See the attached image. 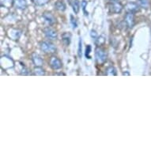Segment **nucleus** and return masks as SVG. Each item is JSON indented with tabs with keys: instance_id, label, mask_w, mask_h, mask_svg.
<instances>
[{
	"instance_id": "2",
	"label": "nucleus",
	"mask_w": 151,
	"mask_h": 151,
	"mask_svg": "<svg viewBox=\"0 0 151 151\" xmlns=\"http://www.w3.org/2000/svg\"><path fill=\"white\" fill-rule=\"evenodd\" d=\"M95 58H96V60L98 64H103L107 60V55L104 52V50L101 47H97L95 50Z\"/></svg>"
},
{
	"instance_id": "4",
	"label": "nucleus",
	"mask_w": 151,
	"mask_h": 151,
	"mask_svg": "<svg viewBox=\"0 0 151 151\" xmlns=\"http://www.w3.org/2000/svg\"><path fill=\"white\" fill-rule=\"evenodd\" d=\"M124 23L127 27L129 29L134 27V23H135V18H134V15L133 13H127L124 17Z\"/></svg>"
},
{
	"instance_id": "10",
	"label": "nucleus",
	"mask_w": 151,
	"mask_h": 151,
	"mask_svg": "<svg viewBox=\"0 0 151 151\" xmlns=\"http://www.w3.org/2000/svg\"><path fill=\"white\" fill-rule=\"evenodd\" d=\"M14 6L17 9L24 10L27 6L26 0H14Z\"/></svg>"
},
{
	"instance_id": "18",
	"label": "nucleus",
	"mask_w": 151,
	"mask_h": 151,
	"mask_svg": "<svg viewBox=\"0 0 151 151\" xmlns=\"http://www.w3.org/2000/svg\"><path fill=\"white\" fill-rule=\"evenodd\" d=\"M138 4L140 7L144 8V9H148L150 7L149 0H138Z\"/></svg>"
},
{
	"instance_id": "19",
	"label": "nucleus",
	"mask_w": 151,
	"mask_h": 151,
	"mask_svg": "<svg viewBox=\"0 0 151 151\" xmlns=\"http://www.w3.org/2000/svg\"><path fill=\"white\" fill-rule=\"evenodd\" d=\"M32 1L37 6H44L48 3V0H32Z\"/></svg>"
},
{
	"instance_id": "15",
	"label": "nucleus",
	"mask_w": 151,
	"mask_h": 151,
	"mask_svg": "<svg viewBox=\"0 0 151 151\" xmlns=\"http://www.w3.org/2000/svg\"><path fill=\"white\" fill-rule=\"evenodd\" d=\"M70 4H71L72 9H73V10H74L75 14H78V13L79 12L80 5L78 0H72Z\"/></svg>"
},
{
	"instance_id": "21",
	"label": "nucleus",
	"mask_w": 151,
	"mask_h": 151,
	"mask_svg": "<svg viewBox=\"0 0 151 151\" xmlns=\"http://www.w3.org/2000/svg\"><path fill=\"white\" fill-rule=\"evenodd\" d=\"M90 52H91V46L88 45V46H86V56L87 59H90V55H89Z\"/></svg>"
},
{
	"instance_id": "14",
	"label": "nucleus",
	"mask_w": 151,
	"mask_h": 151,
	"mask_svg": "<svg viewBox=\"0 0 151 151\" xmlns=\"http://www.w3.org/2000/svg\"><path fill=\"white\" fill-rule=\"evenodd\" d=\"M105 74L108 75V76H116L117 73H116V70L114 67H109L106 69V71H105Z\"/></svg>"
},
{
	"instance_id": "22",
	"label": "nucleus",
	"mask_w": 151,
	"mask_h": 151,
	"mask_svg": "<svg viewBox=\"0 0 151 151\" xmlns=\"http://www.w3.org/2000/svg\"><path fill=\"white\" fill-rule=\"evenodd\" d=\"M78 56L81 57L82 56V40L80 39L79 43H78Z\"/></svg>"
},
{
	"instance_id": "26",
	"label": "nucleus",
	"mask_w": 151,
	"mask_h": 151,
	"mask_svg": "<svg viewBox=\"0 0 151 151\" xmlns=\"http://www.w3.org/2000/svg\"><path fill=\"white\" fill-rule=\"evenodd\" d=\"M110 1H118V0H110Z\"/></svg>"
},
{
	"instance_id": "17",
	"label": "nucleus",
	"mask_w": 151,
	"mask_h": 151,
	"mask_svg": "<svg viewBox=\"0 0 151 151\" xmlns=\"http://www.w3.org/2000/svg\"><path fill=\"white\" fill-rule=\"evenodd\" d=\"M33 75H37V76H43L45 75V70L42 69L41 67H36L33 70Z\"/></svg>"
},
{
	"instance_id": "1",
	"label": "nucleus",
	"mask_w": 151,
	"mask_h": 151,
	"mask_svg": "<svg viewBox=\"0 0 151 151\" xmlns=\"http://www.w3.org/2000/svg\"><path fill=\"white\" fill-rule=\"evenodd\" d=\"M40 49L42 50L45 53L47 54H53L56 52V47L52 43L49 41H43L40 44Z\"/></svg>"
},
{
	"instance_id": "8",
	"label": "nucleus",
	"mask_w": 151,
	"mask_h": 151,
	"mask_svg": "<svg viewBox=\"0 0 151 151\" xmlns=\"http://www.w3.org/2000/svg\"><path fill=\"white\" fill-rule=\"evenodd\" d=\"M32 61L36 67H42L44 64V60L40 55L37 53L32 54Z\"/></svg>"
},
{
	"instance_id": "25",
	"label": "nucleus",
	"mask_w": 151,
	"mask_h": 151,
	"mask_svg": "<svg viewBox=\"0 0 151 151\" xmlns=\"http://www.w3.org/2000/svg\"><path fill=\"white\" fill-rule=\"evenodd\" d=\"M123 75H127V76H129V75H130V73H129V72H124V73H123Z\"/></svg>"
},
{
	"instance_id": "20",
	"label": "nucleus",
	"mask_w": 151,
	"mask_h": 151,
	"mask_svg": "<svg viewBox=\"0 0 151 151\" xmlns=\"http://www.w3.org/2000/svg\"><path fill=\"white\" fill-rule=\"evenodd\" d=\"M70 24H71V26L73 29H76V28L78 27L77 20L74 18V17L73 15H70Z\"/></svg>"
},
{
	"instance_id": "9",
	"label": "nucleus",
	"mask_w": 151,
	"mask_h": 151,
	"mask_svg": "<svg viewBox=\"0 0 151 151\" xmlns=\"http://www.w3.org/2000/svg\"><path fill=\"white\" fill-rule=\"evenodd\" d=\"M43 18L45 19V21L47 24L49 25H53L55 22V18L51 13L45 12L43 14Z\"/></svg>"
},
{
	"instance_id": "13",
	"label": "nucleus",
	"mask_w": 151,
	"mask_h": 151,
	"mask_svg": "<svg viewBox=\"0 0 151 151\" xmlns=\"http://www.w3.org/2000/svg\"><path fill=\"white\" fill-rule=\"evenodd\" d=\"M55 8L59 11H65L67 9V6L63 1H57L55 3Z\"/></svg>"
},
{
	"instance_id": "24",
	"label": "nucleus",
	"mask_w": 151,
	"mask_h": 151,
	"mask_svg": "<svg viewBox=\"0 0 151 151\" xmlns=\"http://www.w3.org/2000/svg\"><path fill=\"white\" fill-rule=\"evenodd\" d=\"M90 35H91V37H93V39H97V37H97V32H96V31H94V30H92Z\"/></svg>"
},
{
	"instance_id": "12",
	"label": "nucleus",
	"mask_w": 151,
	"mask_h": 151,
	"mask_svg": "<svg viewBox=\"0 0 151 151\" xmlns=\"http://www.w3.org/2000/svg\"><path fill=\"white\" fill-rule=\"evenodd\" d=\"M70 40H71V35L68 33V32H64L62 35V40L63 44L66 46H68L70 43Z\"/></svg>"
},
{
	"instance_id": "7",
	"label": "nucleus",
	"mask_w": 151,
	"mask_h": 151,
	"mask_svg": "<svg viewBox=\"0 0 151 151\" xmlns=\"http://www.w3.org/2000/svg\"><path fill=\"white\" fill-rule=\"evenodd\" d=\"M139 5L138 3H133V2H130V3H127L125 6V9H126L127 12L130 13H134L138 12L139 10Z\"/></svg>"
},
{
	"instance_id": "23",
	"label": "nucleus",
	"mask_w": 151,
	"mask_h": 151,
	"mask_svg": "<svg viewBox=\"0 0 151 151\" xmlns=\"http://www.w3.org/2000/svg\"><path fill=\"white\" fill-rule=\"evenodd\" d=\"M87 6V2L86 0H82V9L84 10V13H85V15H88V12L86 11V7Z\"/></svg>"
},
{
	"instance_id": "5",
	"label": "nucleus",
	"mask_w": 151,
	"mask_h": 151,
	"mask_svg": "<svg viewBox=\"0 0 151 151\" xmlns=\"http://www.w3.org/2000/svg\"><path fill=\"white\" fill-rule=\"evenodd\" d=\"M44 33H45V37H47L48 40H55L57 39L58 37V34L56 31L52 28L50 27H47L45 28V29H44Z\"/></svg>"
},
{
	"instance_id": "3",
	"label": "nucleus",
	"mask_w": 151,
	"mask_h": 151,
	"mask_svg": "<svg viewBox=\"0 0 151 151\" xmlns=\"http://www.w3.org/2000/svg\"><path fill=\"white\" fill-rule=\"evenodd\" d=\"M109 8L110 12L113 13V14H119L122 12V10L124 9V6L119 2L112 1V3H110L109 4Z\"/></svg>"
},
{
	"instance_id": "6",
	"label": "nucleus",
	"mask_w": 151,
	"mask_h": 151,
	"mask_svg": "<svg viewBox=\"0 0 151 151\" xmlns=\"http://www.w3.org/2000/svg\"><path fill=\"white\" fill-rule=\"evenodd\" d=\"M49 65L52 69L59 70L62 67L63 63L62 62H61V60H60L59 58L53 55V56H52V57L50 58Z\"/></svg>"
},
{
	"instance_id": "16",
	"label": "nucleus",
	"mask_w": 151,
	"mask_h": 151,
	"mask_svg": "<svg viewBox=\"0 0 151 151\" xmlns=\"http://www.w3.org/2000/svg\"><path fill=\"white\" fill-rule=\"evenodd\" d=\"M1 6L4 7L10 8L14 4V0H1Z\"/></svg>"
},
{
	"instance_id": "11",
	"label": "nucleus",
	"mask_w": 151,
	"mask_h": 151,
	"mask_svg": "<svg viewBox=\"0 0 151 151\" xmlns=\"http://www.w3.org/2000/svg\"><path fill=\"white\" fill-rule=\"evenodd\" d=\"M8 35L13 40H17V39H18L20 37L21 31L17 29H10L9 32H8Z\"/></svg>"
}]
</instances>
